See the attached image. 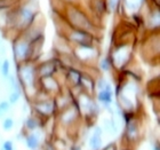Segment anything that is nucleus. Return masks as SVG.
I'll return each mask as SVG.
<instances>
[{
	"label": "nucleus",
	"mask_w": 160,
	"mask_h": 150,
	"mask_svg": "<svg viewBox=\"0 0 160 150\" xmlns=\"http://www.w3.org/2000/svg\"><path fill=\"white\" fill-rule=\"evenodd\" d=\"M1 72H2V76L7 77L9 75V61L5 60L2 62V65H1Z\"/></svg>",
	"instance_id": "obj_12"
},
{
	"label": "nucleus",
	"mask_w": 160,
	"mask_h": 150,
	"mask_svg": "<svg viewBox=\"0 0 160 150\" xmlns=\"http://www.w3.org/2000/svg\"><path fill=\"white\" fill-rule=\"evenodd\" d=\"M68 16H69V20L72 22V24L74 27H77L79 30L86 31L92 28V23L88 20V17L82 12H80L77 7L69 6V8H68Z\"/></svg>",
	"instance_id": "obj_1"
},
{
	"label": "nucleus",
	"mask_w": 160,
	"mask_h": 150,
	"mask_svg": "<svg viewBox=\"0 0 160 150\" xmlns=\"http://www.w3.org/2000/svg\"><path fill=\"white\" fill-rule=\"evenodd\" d=\"M27 144H28V147L31 148V149H36V148L38 147V137H36L34 134L30 135V137H28Z\"/></svg>",
	"instance_id": "obj_11"
},
{
	"label": "nucleus",
	"mask_w": 160,
	"mask_h": 150,
	"mask_svg": "<svg viewBox=\"0 0 160 150\" xmlns=\"http://www.w3.org/2000/svg\"><path fill=\"white\" fill-rule=\"evenodd\" d=\"M101 134H102V131H101L100 127H96L95 128V134H94L92 139L89 141V146L92 149H98L102 144V141H101Z\"/></svg>",
	"instance_id": "obj_5"
},
{
	"label": "nucleus",
	"mask_w": 160,
	"mask_h": 150,
	"mask_svg": "<svg viewBox=\"0 0 160 150\" xmlns=\"http://www.w3.org/2000/svg\"><path fill=\"white\" fill-rule=\"evenodd\" d=\"M37 109L43 115H49L54 110V104L52 102H41L37 104Z\"/></svg>",
	"instance_id": "obj_7"
},
{
	"label": "nucleus",
	"mask_w": 160,
	"mask_h": 150,
	"mask_svg": "<svg viewBox=\"0 0 160 150\" xmlns=\"http://www.w3.org/2000/svg\"><path fill=\"white\" fill-rule=\"evenodd\" d=\"M20 76L25 85H32L34 81V71L30 67H23L20 70Z\"/></svg>",
	"instance_id": "obj_4"
},
{
	"label": "nucleus",
	"mask_w": 160,
	"mask_h": 150,
	"mask_svg": "<svg viewBox=\"0 0 160 150\" xmlns=\"http://www.w3.org/2000/svg\"><path fill=\"white\" fill-rule=\"evenodd\" d=\"M42 85L43 87H46L47 90H53L54 87H57L56 81L53 79V77H42Z\"/></svg>",
	"instance_id": "obj_10"
},
{
	"label": "nucleus",
	"mask_w": 160,
	"mask_h": 150,
	"mask_svg": "<svg viewBox=\"0 0 160 150\" xmlns=\"http://www.w3.org/2000/svg\"><path fill=\"white\" fill-rule=\"evenodd\" d=\"M14 126V122L12 118H7V119L3 120V124H2V127L5 131H9L12 127Z\"/></svg>",
	"instance_id": "obj_13"
},
{
	"label": "nucleus",
	"mask_w": 160,
	"mask_h": 150,
	"mask_svg": "<svg viewBox=\"0 0 160 150\" xmlns=\"http://www.w3.org/2000/svg\"><path fill=\"white\" fill-rule=\"evenodd\" d=\"M98 100L105 103H110L112 101V92L111 91H101L98 93Z\"/></svg>",
	"instance_id": "obj_9"
},
{
	"label": "nucleus",
	"mask_w": 160,
	"mask_h": 150,
	"mask_svg": "<svg viewBox=\"0 0 160 150\" xmlns=\"http://www.w3.org/2000/svg\"><path fill=\"white\" fill-rule=\"evenodd\" d=\"M27 126L29 127V128H31V130H34L36 127H37V123H36V120L34 119H28L27 122Z\"/></svg>",
	"instance_id": "obj_18"
},
{
	"label": "nucleus",
	"mask_w": 160,
	"mask_h": 150,
	"mask_svg": "<svg viewBox=\"0 0 160 150\" xmlns=\"http://www.w3.org/2000/svg\"><path fill=\"white\" fill-rule=\"evenodd\" d=\"M14 52H15V57H18V59H25L28 57V55L31 53V48L30 45L25 41H22V43H17L14 47Z\"/></svg>",
	"instance_id": "obj_3"
},
{
	"label": "nucleus",
	"mask_w": 160,
	"mask_h": 150,
	"mask_svg": "<svg viewBox=\"0 0 160 150\" xmlns=\"http://www.w3.org/2000/svg\"><path fill=\"white\" fill-rule=\"evenodd\" d=\"M70 39L76 41V43L80 44L81 46H89L90 40H92V36H90L87 31L76 30V31H73V32H71Z\"/></svg>",
	"instance_id": "obj_2"
},
{
	"label": "nucleus",
	"mask_w": 160,
	"mask_h": 150,
	"mask_svg": "<svg viewBox=\"0 0 160 150\" xmlns=\"http://www.w3.org/2000/svg\"><path fill=\"white\" fill-rule=\"evenodd\" d=\"M101 68H102L104 71H108L109 68H110V61L108 60V59H104V60L101 62Z\"/></svg>",
	"instance_id": "obj_17"
},
{
	"label": "nucleus",
	"mask_w": 160,
	"mask_h": 150,
	"mask_svg": "<svg viewBox=\"0 0 160 150\" xmlns=\"http://www.w3.org/2000/svg\"><path fill=\"white\" fill-rule=\"evenodd\" d=\"M40 71V75L41 77H49L53 75V72L55 71V64L49 61V62H46V63H43L41 65V68L39 69Z\"/></svg>",
	"instance_id": "obj_6"
},
{
	"label": "nucleus",
	"mask_w": 160,
	"mask_h": 150,
	"mask_svg": "<svg viewBox=\"0 0 160 150\" xmlns=\"http://www.w3.org/2000/svg\"><path fill=\"white\" fill-rule=\"evenodd\" d=\"M154 150H159V147H156V149Z\"/></svg>",
	"instance_id": "obj_20"
},
{
	"label": "nucleus",
	"mask_w": 160,
	"mask_h": 150,
	"mask_svg": "<svg viewBox=\"0 0 160 150\" xmlns=\"http://www.w3.org/2000/svg\"><path fill=\"white\" fill-rule=\"evenodd\" d=\"M3 150H13V144L10 141H6L3 143Z\"/></svg>",
	"instance_id": "obj_19"
},
{
	"label": "nucleus",
	"mask_w": 160,
	"mask_h": 150,
	"mask_svg": "<svg viewBox=\"0 0 160 150\" xmlns=\"http://www.w3.org/2000/svg\"><path fill=\"white\" fill-rule=\"evenodd\" d=\"M119 6V0H109L107 3V7L111 10H116Z\"/></svg>",
	"instance_id": "obj_14"
},
{
	"label": "nucleus",
	"mask_w": 160,
	"mask_h": 150,
	"mask_svg": "<svg viewBox=\"0 0 160 150\" xmlns=\"http://www.w3.org/2000/svg\"><path fill=\"white\" fill-rule=\"evenodd\" d=\"M9 110V103L7 101H2L0 103V113L1 112H6V111Z\"/></svg>",
	"instance_id": "obj_16"
},
{
	"label": "nucleus",
	"mask_w": 160,
	"mask_h": 150,
	"mask_svg": "<svg viewBox=\"0 0 160 150\" xmlns=\"http://www.w3.org/2000/svg\"><path fill=\"white\" fill-rule=\"evenodd\" d=\"M92 5L93 7L96 9L97 13H104L105 9H107V3H105V0H92Z\"/></svg>",
	"instance_id": "obj_8"
},
{
	"label": "nucleus",
	"mask_w": 160,
	"mask_h": 150,
	"mask_svg": "<svg viewBox=\"0 0 160 150\" xmlns=\"http://www.w3.org/2000/svg\"><path fill=\"white\" fill-rule=\"evenodd\" d=\"M20 100V92H13L9 96V102L10 103H16L17 101Z\"/></svg>",
	"instance_id": "obj_15"
}]
</instances>
